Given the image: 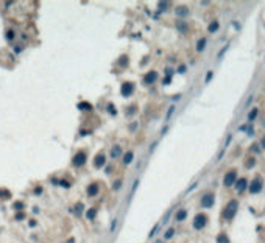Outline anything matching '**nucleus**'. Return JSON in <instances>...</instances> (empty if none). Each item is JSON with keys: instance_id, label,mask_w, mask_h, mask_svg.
Wrapping results in <instances>:
<instances>
[{"instance_id": "f257e3e1", "label": "nucleus", "mask_w": 265, "mask_h": 243, "mask_svg": "<svg viewBox=\"0 0 265 243\" xmlns=\"http://www.w3.org/2000/svg\"><path fill=\"white\" fill-rule=\"evenodd\" d=\"M237 206H239V203H237L236 199H232V201L226 206V209L223 212V217L226 220H232V217L236 215V212H237Z\"/></svg>"}, {"instance_id": "f03ea898", "label": "nucleus", "mask_w": 265, "mask_h": 243, "mask_svg": "<svg viewBox=\"0 0 265 243\" xmlns=\"http://www.w3.org/2000/svg\"><path fill=\"white\" fill-rule=\"evenodd\" d=\"M206 223H207V217L204 214H198L197 217H195V220H193V227L195 229H203V227L206 226Z\"/></svg>"}, {"instance_id": "7ed1b4c3", "label": "nucleus", "mask_w": 265, "mask_h": 243, "mask_svg": "<svg viewBox=\"0 0 265 243\" xmlns=\"http://www.w3.org/2000/svg\"><path fill=\"white\" fill-rule=\"evenodd\" d=\"M236 181H237V173H236V170H231V172H228L225 175L223 182H225L226 187H231L232 184H236Z\"/></svg>"}, {"instance_id": "20e7f679", "label": "nucleus", "mask_w": 265, "mask_h": 243, "mask_svg": "<svg viewBox=\"0 0 265 243\" xmlns=\"http://www.w3.org/2000/svg\"><path fill=\"white\" fill-rule=\"evenodd\" d=\"M86 159H87L86 153H84V151H78L74 156V165H75V167H83V165L86 164Z\"/></svg>"}, {"instance_id": "39448f33", "label": "nucleus", "mask_w": 265, "mask_h": 243, "mask_svg": "<svg viewBox=\"0 0 265 243\" xmlns=\"http://www.w3.org/2000/svg\"><path fill=\"white\" fill-rule=\"evenodd\" d=\"M120 92H122V95H123V97H129V95L134 92V84L133 83H123V84H122Z\"/></svg>"}, {"instance_id": "423d86ee", "label": "nucleus", "mask_w": 265, "mask_h": 243, "mask_svg": "<svg viewBox=\"0 0 265 243\" xmlns=\"http://www.w3.org/2000/svg\"><path fill=\"white\" fill-rule=\"evenodd\" d=\"M214 201H215V199H214V195L212 193H206L201 198V206L203 207H212L214 206Z\"/></svg>"}, {"instance_id": "0eeeda50", "label": "nucleus", "mask_w": 265, "mask_h": 243, "mask_svg": "<svg viewBox=\"0 0 265 243\" xmlns=\"http://www.w3.org/2000/svg\"><path fill=\"white\" fill-rule=\"evenodd\" d=\"M156 80H157V72H155V70L148 72L147 75L144 76V83H145V84H153Z\"/></svg>"}, {"instance_id": "6e6552de", "label": "nucleus", "mask_w": 265, "mask_h": 243, "mask_svg": "<svg viewBox=\"0 0 265 243\" xmlns=\"http://www.w3.org/2000/svg\"><path fill=\"white\" fill-rule=\"evenodd\" d=\"M260 189H262V181L260 179H254L249 184V192L251 193H257V192H260Z\"/></svg>"}, {"instance_id": "1a4fd4ad", "label": "nucleus", "mask_w": 265, "mask_h": 243, "mask_svg": "<svg viewBox=\"0 0 265 243\" xmlns=\"http://www.w3.org/2000/svg\"><path fill=\"white\" fill-rule=\"evenodd\" d=\"M105 164H106V157L103 156V154H98V156L95 157V161H94V167L95 168H102Z\"/></svg>"}, {"instance_id": "9d476101", "label": "nucleus", "mask_w": 265, "mask_h": 243, "mask_svg": "<svg viewBox=\"0 0 265 243\" xmlns=\"http://www.w3.org/2000/svg\"><path fill=\"white\" fill-rule=\"evenodd\" d=\"M247 184H248V181L245 179V178L239 179V181H237V184H236V190H237V192H243L245 187H247Z\"/></svg>"}, {"instance_id": "9b49d317", "label": "nucleus", "mask_w": 265, "mask_h": 243, "mask_svg": "<svg viewBox=\"0 0 265 243\" xmlns=\"http://www.w3.org/2000/svg\"><path fill=\"white\" fill-rule=\"evenodd\" d=\"M175 13H176V16H179V17H186L187 14H189V10H187L186 6H178V8L175 10Z\"/></svg>"}, {"instance_id": "f8f14e48", "label": "nucleus", "mask_w": 265, "mask_h": 243, "mask_svg": "<svg viewBox=\"0 0 265 243\" xmlns=\"http://www.w3.org/2000/svg\"><path fill=\"white\" fill-rule=\"evenodd\" d=\"M98 193V184H91L89 187H87V195L89 196H95Z\"/></svg>"}, {"instance_id": "ddd939ff", "label": "nucleus", "mask_w": 265, "mask_h": 243, "mask_svg": "<svg viewBox=\"0 0 265 243\" xmlns=\"http://www.w3.org/2000/svg\"><path fill=\"white\" fill-rule=\"evenodd\" d=\"M133 159H134V153L133 151H126L125 154H123V164H131L133 162Z\"/></svg>"}, {"instance_id": "4468645a", "label": "nucleus", "mask_w": 265, "mask_h": 243, "mask_svg": "<svg viewBox=\"0 0 265 243\" xmlns=\"http://www.w3.org/2000/svg\"><path fill=\"white\" fill-rule=\"evenodd\" d=\"M122 156V148L120 146H114L112 150H111V157L112 159H117V157H120Z\"/></svg>"}, {"instance_id": "2eb2a0df", "label": "nucleus", "mask_w": 265, "mask_h": 243, "mask_svg": "<svg viewBox=\"0 0 265 243\" xmlns=\"http://www.w3.org/2000/svg\"><path fill=\"white\" fill-rule=\"evenodd\" d=\"M176 28H178V31H181V33H186L187 30H189V28H187V24H186V22H183V20L176 22Z\"/></svg>"}, {"instance_id": "dca6fc26", "label": "nucleus", "mask_w": 265, "mask_h": 243, "mask_svg": "<svg viewBox=\"0 0 265 243\" xmlns=\"http://www.w3.org/2000/svg\"><path fill=\"white\" fill-rule=\"evenodd\" d=\"M187 217V210L186 209H179L178 214H176V221H183V220H186Z\"/></svg>"}, {"instance_id": "f3484780", "label": "nucleus", "mask_w": 265, "mask_h": 243, "mask_svg": "<svg viewBox=\"0 0 265 243\" xmlns=\"http://www.w3.org/2000/svg\"><path fill=\"white\" fill-rule=\"evenodd\" d=\"M206 42H207V39H206V37H201V39L198 41V44H197V50H198V52H203V50H204V47H206Z\"/></svg>"}, {"instance_id": "a211bd4d", "label": "nucleus", "mask_w": 265, "mask_h": 243, "mask_svg": "<svg viewBox=\"0 0 265 243\" xmlns=\"http://www.w3.org/2000/svg\"><path fill=\"white\" fill-rule=\"evenodd\" d=\"M95 215H97V209H94V207H92V209L87 210L86 218H87V220H94V218H95Z\"/></svg>"}, {"instance_id": "6ab92c4d", "label": "nucleus", "mask_w": 265, "mask_h": 243, "mask_svg": "<svg viewBox=\"0 0 265 243\" xmlns=\"http://www.w3.org/2000/svg\"><path fill=\"white\" fill-rule=\"evenodd\" d=\"M173 234H175V229H173V227H168L167 232L164 234V238H166V240H170V238L173 237Z\"/></svg>"}, {"instance_id": "aec40b11", "label": "nucleus", "mask_w": 265, "mask_h": 243, "mask_svg": "<svg viewBox=\"0 0 265 243\" xmlns=\"http://www.w3.org/2000/svg\"><path fill=\"white\" fill-rule=\"evenodd\" d=\"M78 108H80V109H83V111H91L92 105H91V103H84L83 101V103H80V105H78Z\"/></svg>"}, {"instance_id": "412c9836", "label": "nucleus", "mask_w": 265, "mask_h": 243, "mask_svg": "<svg viewBox=\"0 0 265 243\" xmlns=\"http://www.w3.org/2000/svg\"><path fill=\"white\" fill-rule=\"evenodd\" d=\"M218 27H220V24H218V22H212V24L209 25V31H211V33L217 31V30H218Z\"/></svg>"}, {"instance_id": "4be33fe9", "label": "nucleus", "mask_w": 265, "mask_h": 243, "mask_svg": "<svg viewBox=\"0 0 265 243\" xmlns=\"http://www.w3.org/2000/svg\"><path fill=\"white\" fill-rule=\"evenodd\" d=\"M217 242H218V243H229V240H228V237H226V235H225V234H220V235H218Z\"/></svg>"}, {"instance_id": "5701e85b", "label": "nucleus", "mask_w": 265, "mask_h": 243, "mask_svg": "<svg viewBox=\"0 0 265 243\" xmlns=\"http://www.w3.org/2000/svg\"><path fill=\"white\" fill-rule=\"evenodd\" d=\"M173 112H175V106L172 105L170 108H168V111H167V114H166V120H168V118L172 117V115H173Z\"/></svg>"}, {"instance_id": "b1692460", "label": "nucleus", "mask_w": 265, "mask_h": 243, "mask_svg": "<svg viewBox=\"0 0 265 243\" xmlns=\"http://www.w3.org/2000/svg\"><path fill=\"white\" fill-rule=\"evenodd\" d=\"M83 203H78L76 204V207H75V212H76V215H81L83 214Z\"/></svg>"}, {"instance_id": "393cba45", "label": "nucleus", "mask_w": 265, "mask_h": 243, "mask_svg": "<svg viewBox=\"0 0 265 243\" xmlns=\"http://www.w3.org/2000/svg\"><path fill=\"white\" fill-rule=\"evenodd\" d=\"M13 207L16 210H22V209H24V203H22V201H16V203L13 204Z\"/></svg>"}, {"instance_id": "a878e982", "label": "nucleus", "mask_w": 265, "mask_h": 243, "mask_svg": "<svg viewBox=\"0 0 265 243\" xmlns=\"http://www.w3.org/2000/svg\"><path fill=\"white\" fill-rule=\"evenodd\" d=\"M256 115H257V108H254V109H253L251 112L248 114V120H254V118H256Z\"/></svg>"}, {"instance_id": "bb28decb", "label": "nucleus", "mask_w": 265, "mask_h": 243, "mask_svg": "<svg viewBox=\"0 0 265 243\" xmlns=\"http://www.w3.org/2000/svg\"><path fill=\"white\" fill-rule=\"evenodd\" d=\"M167 6H168L167 2H159V3H157V8H159V11H166Z\"/></svg>"}, {"instance_id": "cd10ccee", "label": "nucleus", "mask_w": 265, "mask_h": 243, "mask_svg": "<svg viewBox=\"0 0 265 243\" xmlns=\"http://www.w3.org/2000/svg\"><path fill=\"white\" fill-rule=\"evenodd\" d=\"M14 36H16V33H14L13 30H8V31H6V39H8V41H13Z\"/></svg>"}, {"instance_id": "c85d7f7f", "label": "nucleus", "mask_w": 265, "mask_h": 243, "mask_svg": "<svg viewBox=\"0 0 265 243\" xmlns=\"http://www.w3.org/2000/svg\"><path fill=\"white\" fill-rule=\"evenodd\" d=\"M157 229H159V225H155V227H153V229H151V231H150V234H148V238L155 237V234L157 232Z\"/></svg>"}, {"instance_id": "c756f323", "label": "nucleus", "mask_w": 265, "mask_h": 243, "mask_svg": "<svg viewBox=\"0 0 265 243\" xmlns=\"http://www.w3.org/2000/svg\"><path fill=\"white\" fill-rule=\"evenodd\" d=\"M116 226H117V220L114 218L112 221H111V226H109V232H111V234H112L114 231H116Z\"/></svg>"}, {"instance_id": "7c9ffc66", "label": "nucleus", "mask_w": 265, "mask_h": 243, "mask_svg": "<svg viewBox=\"0 0 265 243\" xmlns=\"http://www.w3.org/2000/svg\"><path fill=\"white\" fill-rule=\"evenodd\" d=\"M170 215H172V209H168V210L166 212V215H164V220H162V221H164V223H167V220L170 218Z\"/></svg>"}, {"instance_id": "2f4dec72", "label": "nucleus", "mask_w": 265, "mask_h": 243, "mask_svg": "<svg viewBox=\"0 0 265 243\" xmlns=\"http://www.w3.org/2000/svg\"><path fill=\"white\" fill-rule=\"evenodd\" d=\"M108 111H109V114H116L117 111H116V106H112V105H108Z\"/></svg>"}, {"instance_id": "473e14b6", "label": "nucleus", "mask_w": 265, "mask_h": 243, "mask_svg": "<svg viewBox=\"0 0 265 243\" xmlns=\"http://www.w3.org/2000/svg\"><path fill=\"white\" fill-rule=\"evenodd\" d=\"M120 187H122V181L119 179V181H116V182H114V189H116V190H119Z\"/></svg>"}, {"instance_id": "72a5a7b5", "label": "nucleus", "mask_w": 265, "mask_h": 243, "mask_svg": "<svg viewBox=\"0 0 265 243\" xmlns=\"http://www.w3.org/2000/svg\"><path fill=\"white\" fill-rule=\"evenodd\" d=\"M137 184H139V181H134V184H133V190H131V196L134 195V192H136V189H137Z\"/></svg>"}, {"instance_id": "f704fd0d", "label": "nucleus", "mask_w": 265, "mask_h": 243, "mask_svg": "<svg viewBox=\"0 0 265 243\" xmlns=\"http://www.w3.org/2000/svg\"><path fill=\"white\" fill-rule=\"evenodd\" d=\"M59 186H63V187H66V189H69V187H70V184H69V182H67V181H61V182H59Z\"/></svg>"}, {"instance_id": "c9c22d12", "label": "nucleus", "mask_w": 265, "mask_h": 243, "mask_svg": "<svg viewBox=\"0 0 265 243\" xmlns=\"http://www.w3.org/2000/svg\"><path fill=\"white\" fill-rule=\"evenodd\" d=\"M254 162H256L254 159H249V161L247 162V167H248V168H251V167H253V165H254Z\"/></svg>"}, {"instance_id": "e433bc0d", "label": "nucleus", "mask_w": 265, "mask_h": 243, "mask_svg": "<svg viewBox=\"0 0 265 243\" xmlns=\"http://www.w3.org/2000/svg\"><path fill=\"white\" fill-rule=\"evenodd\" d=\"M34 193H36V195H41V193H42V187H36V189H34Z\"/></svg>"}, {"instance_id": "4c0bfd02", "label": "nucleus", "mask_w": 265, "mask_h": 243, "mask_svg": "<svg viewBox=\"0 0 265 243\" xmlns=\"http://www.w3.org/2000/svg\"><path fill=\"white\" fill-rule=\"evenodd\" d=\"M211 78H212V72H209V73L206 75V83H209V81H211Z\"/></svg>"}, {"instance_id": "58836bf2", "label": "nucleus", "mask_w": 265, "mask_h": 243, "mask_svg": "<svg viewBox=\"0 0 265 243\" xmlns=\"http://www.w3.org/2000/svg\"><path fill=\"white\" fill-rule=\"evenodd\" d=\"M24 218H25L24 214H17V215H16V220H24Z\"/></svg>"}, {"instance_id": "ea45409f", "label": "nucleus", "mask_w": 265, "mask_h": 243, "mask_svg": "<svg viewBox=\"0 0 265 243\" xmlns=\"http://www.w3.org/2000/svg\"><path fill=\"white\" fill-rule=\"evenodd\" d=\"M178 72L179 73H184V72H186V65H181V67L178 69Z\"/></svg>"}, {"instance_id": "a19ab883", "label": "nucleus", "mask_w": 265, "mask_h": 243, "mask_svg": "<svg viewBox=\"0 0 265 243\" xmlns=\"http://www.w3.org/2000/svg\"><path fill=\"white\" fill-rule=\"evenodd\" d=\"M170 80H172V78H170V76H167V78H166V80H164V84H168V83H170Z\"/></svg>"}, {"instance_id": "79ce46f5", "label": "nucleus", "mask_w": 265, "mask_h": 243, "mask_svg": "<svg viewBox=\"0 0 265 243\" xmlns=\"http://www.w3.org/2000/svg\"><path fill=\"white\" fill-rule=\"evenodd\" d=\"M136 126H137V123H133V125L129 126V128H131V131H134V129H136Z\"/></svg>"}, {"instance_id": "37998d69", "label": "nucleus", "mask_w": 265, "mask_h": 243, "mask_svg": "<svg viewBox=\"0 0 265 243\" xmlns=\"http://www.w3.org/2000/svg\"><path fill=\"white\" fill-rule=\"evenodd\" d=\"M30 226L34 227V226H36V221H34V220H31V221H30Z\"/></svg>"}, {"instance_id": "c03bdc74", "label": "nucleus", "mask_w": 265, "mask_h": 243, "mask_svg": "<svg viewBox=\"0 0 265 243\" xmlns=\"http://www.w3.org/2000/svg\"><path fill=\"white\" fill-rule=\"evenodd\" d=\"M262 146H264V148H265V137L262 139Z\"/></svg>"}, {"instance_id": "a18cd8bd", "label": "nucleus", "mask_w": 265, "mask_h": 243, "mask_svg": "<svg viewBox=\"0 0 265 243\" xmlns=\"http://www.w3.org/2000/svg\"><path fill=\"white\" fill-rule=\"evenodd\" d=\"M156 243H162V240H157V242H156Z\"/></svg>"}]
</instances>
